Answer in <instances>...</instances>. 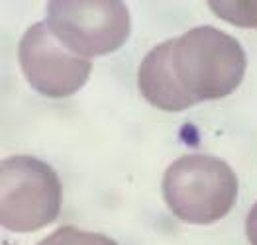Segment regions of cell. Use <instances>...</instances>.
Returning <instances> with one entry per match:
<instances>
[{"label":"cell","instance_id":"6da1fadb","mask_svg":"<svg viewBox=\"0 0 257 245\" xmlns=\"http://www.w3.org/2000/svg\"><path fill=\"white\" fill-rule=\"evenodd\" d=\"M171 65L183 90L194 100L232 94L245 75V51L226 32L200 26L175 38Z\"/></svg>","mask_w":257,"mask_h":245},{"label":"cell","instance_id":"7a4b0ae2","mask_svg":"<svg viewBox=\"0 0 257 245\" xmlns=\"http://www.w3.org/2000/svg\"><path fill=\"white\" fill-rule=\"evenodd\" d=\"M163 198L183 222L200 225L218 222L236 204L237 177L218 157L183 155L165 171Z\"/></svg>","mask_w":257,"mask_h":245},{"label":"cell","instance_id":"3957f363","mask_svg":"<svg viewBox=\"0 0 257 245\" xmlns=\"http://www.w3.org/2000/svg\"><path fill=\"white\" fill-rule=\"evenodd\" d=\"M0 222L6 229L30 233L57 220L61 182L40 159L12 155L0 165Z\"/></svg>","mask_w":257,"mask_h":245},{"label":"cell","instance_id":"277c9868","mask_svg":"<svg viewBox=\"0 0 257 245\" xmlns=\"http://www.w3.org/2000/svg\"><path fill=\"white\" fill-rule=\"evenodd\" d=\"M45 24L65 49L88 61L120 49L132 28L128 6L118 0H53Z\"/></svg>","mask_w":257,"mask_h":245},{"label":"cell","instance_id":"5b68a950","mask_svg":"<svg viewBox=\"0 0 257 245\" xmlns=\"http://www.w3.org/2000/svg\"><path fill=\"white\" fill-rule=\"evenodd\" d=\"M18 59L28 83L49 98L75 94L92 71V63L65 49L45 22L34 24L22 36Z\"/></svg>","mask_w":257,"mask_h":245},{"label":"cell","instance_id":"8992f818","mask_svg":"<svg viewBox=\"0 0 257 245\" xmlns=\"http://www.w3.org/2000/svg\"><path fill=\"white\" fill-rule=\"evenodd\" d=\"M175 40L153 47L144 57L138 71V85L151 106L165 112H181L194 106L198 100L189 96L179 85L171 65Z\"/></svg>","mask_w":257,"mask_h":245},{"label":"cell","instance_id":"52a82bcc","mask_svg":"<svg viewBox=\"0 0 257 245\" xmlns=\"http://www.w3.org/2000/svg\"><path fill=\"white\" fill-rule=\"evenodd\" d=\"M38 245H118L114 239L102 233L94 231H83L75 225H63L43 237Z\"/></svg>","mask_w":257,"mask_h":245},{"label":"cell","instance_id":"ba28073f","mask_svg":"<svg viewBox=\"0 0 257 245\" xmlns=\"http://www.w3.org/2000/svg\"><path fill=\"white\" fill-rule=\"evenodd\" d=\"M210 10L222 20L239 26V28H255L257 30V2H208Z\"/></svg>","mask_w":257,"mask_h":245},{"label":"cell","instance_id":"9c48e42d","mask_svg":"<svg viewBox=\"0 0 257 245\" xmlns=\"http://www.w3.org/2000/svg\"><path fill=\"white\" fill-rule=\"evenodd\" d=\"M245 233H247L249 243L257 245V202L249 210V216H247V222H245Z\"/></svg>","mask_w":257,"mask_h":245}]
</instances>
